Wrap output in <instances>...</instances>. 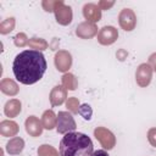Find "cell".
<instances>
[{"label":"cell","instance_id":"6da1fadb","mask_svg":"<svg viewBox=\"0 0 156 156\" xmlns=\"http://www.w3.org/2000/svg\"><path fill=\"white\" fill-rule=\"evenodd\" d=\"M12 71L20 83L30 85L43 78L46 71V60L38 50H24L15 57Z\"/></svg>","mask_w":156,"mask_h":156},{"label":"cell","instance_id":"7a4b0ae2","mask_svg":"<svg viewBox=\"0 0 156 156\" xmlns=\"http://www.w3.org/2000/svg\"><path fill=\"white\" fill-rule=\"evenodd\" d=\"M93 152V141L84 133L69 132L60 141V156H91Z\"/></svg>","mask_w":156,"mask_h":156},{"label":"cell","instance_id":"3957f363","mask_svg":"<svg viewBox=\"0 0 156 156\" xmlns=\"http://www.w3.org/2000/svg\"><path fill=\"white\" fill-rule=\"evenodd\" d=\"M77 128L76 121L72 117V115L67 111H61L57 115V124L56 130L60 134H67L69 132H73Z\"/></svg>","mask_w":156,"mask_h":156},{"label":"cell","instance_id":"277c9868","mask_svg":"<svg viewBox=\"0 0 156 156\" xmlns=\"http://www.w3.org/2000/svg\"><path fill=\"white\" fill-rule=\"evenodd\" d=\"M52 12L55 13L57 23H60L62 26H67L72 22V18H73L72 9L69 6H67L63 1H61V0L55 1V6H54Z\"/></svg>","mask_w":156,"mask_h":156},{"label":"cell","instance_id":"5b68a950","mask_svg":"<svg viewBox=\"0 0 156 156\" xmlns=\"http://www.w3.org/2000/svg\"><path fill=\"white\" fill-rule=\"evenodd\" d=\"M118 23L122 29L126 32H130L135 28L136 24V16L133 10L130 9H123L118 15Z\"/></svg>","mask_w":156,"mask_h":156},{"label":"cell","instance_id":"8992f818","mask_svg":"<svg viewBox=\"0 0 156 156\" xmlns=\"http://www.w3.org/2000/svg\"><path fill=\"white\" fill-rule=\"evenodd\" d=\"M94 135L100 141V144L107 150H111L116 144V139H115L113 133L111 130L104 128V127H98L94 130Z\"/></svg>","mask_w":156,"mask_h":156},{"label":"cell","instance_id":"52a82bcc","mask_svg":"<svg viewBox=\"0 0 156 156\" xmlns=\"http://www.w3.org/2000/svg\"><path fill=\"white\" fill-rule=\"evenodd\" d=\"M152 67L149 63H141L139 65V67L136 68L135 72V80L138 83V85L140 87H147L151 82L152 78Z\"/></svg>","mask_w":156,"mask_h":156},{"label":"cell","instance_id":"ba28073f","mask_svg":"<svg viewBox=\"0 0 156 156\" xmlns=\"http://www.w3.org/2000/svg\"><path fill=\"white\" fill-rule=\"evenodd\" d=\"M117 38H118V32L112 26H105L98 33V41L101 45H111L117 40Z\"/></svg>","mask_w":156,"mask_h":156},{"label":"cell","instance_id":"9c48e42d","mask_svg":"<svg viewBox=\"0 0 156 156\" xmlns=\"http://www.w3.org/2000/svg\"><path fill=\"white\" fill-rule=\"evenodd\" d=\"M55 66L60 72H67L72 66V56L68 51L60 50L55 55Z\"/></svg>","mask_w":156,"mask_h":156},{"label":"cell","instance_id":"30bf717a","mask_svg":"<svg viewBox=\"0 0 156 156\" xmlns=\"http://www.w3.org/2000/svg\"><path fill=\"white\" fill-rule=\"evenodd\" d=\"M83 16L87 20V22L96 23L101 20V9L96 4H85L83 6Z\"/></svg>","mask_w":156,"mask_h":156},{"label":"cell","instance_id":"8fae6325","mask_svg":"<svg viewBox=\"0 0 156 156\" xmlns=\"http://www.w3.org/2000/svg\"><path fill=\"white\" fill-rule=\"evenodd\" d=\"M76 34L82 39H89V38H93L95 34H98V27L95 23L85 21L78 24Z\"/></svg>","mask_w":156,"mask_h":156},{"label":"cell","instance_id":"7c38bea8","mask_svg":"<svg viewBox=\"0 0 156 156\" xmlns=\"http://www.w3.org/2000/svg\"><path fill=\"white\" fill-rule=\"evenodd\" d=\"M43 124L41 122L35 117V116H29L26 119V132L30 135V136H39L43 132Z\"/></svg>","mask_w":156,"mask_h":156},{"label":"cell","instance_id":"4fadbf2b","mask_svg":"<svg viewBox=\"0 0 156 156\" xmlns=\"http://www.w3.org/2000/svg\"><path fill=\"white\" fill-rule=\"evenodd\" d=\"M66 98H67V91L62 85H56L52 88V90L50 93V102L52 106L61 105Z\"/></svg>","mask_w":156,"mask_h":156},{"label":"cell","instance_id":"5bb4252c","mask_svg":"<svg viewBox=\"0 0 156 156\" xmlns=\"http://www.w3.org/2000/svg\"><path fill=\"white\" fill-rule=\"evenodd\" d=\"M18 132V126L13 121H2L0 123V133L4 136H13Z\"/></svg>","mask_w":156,"mask_h":156},{"label":"cell","instance_id":"9a60e30c","mask_svg":"<svg viewBox=\"0 0 156 156\" xmlns=\"http://www.w3.org/2000/svg\"><path fill=\"white\" fill-rule=\"evenodd\" d=\"M23 147H24V141H23V139L20 138V136L12 138V139L7 143V145H6V150H7V152H9L10 155H17V154L22 152Z\"/></svg>","mask_w":156,"mask_h":156},{"label":"cell","instance_id":"2e32d148","mask_svg":"<svg viewBox=\"0 0 156 156\" xmlns=\"http://www.w3.org/2000/svg\"><path fill=\"white\" fill-rule=\"evenodd\" d=\"M41 124L45 129H52L57 124V116L54 113L52 110H48L41 116Z\"/></svg>","mask_w":156,"mask_h":156},{"label":"cell","instance_id":"e0dca14e","mask_svg":"<svg viewBox=\"0 0 156 156\" xmlns=\"http://www.w3.org/2000/svg\"><path fill=\"white\" fill-rule=\"evenodd\" d=\"M0 88H1V91L6 95H16L18 93V87L17 84L12 80V79H9V78H4L0 83Z\"/></svg>","mask_w":156,"mask_h":156},{"label":"cell","instance_id":"ac0fdd59","mask_svg":"<svg viewBox=\"0 0 156 156\" xmlns=\"http://www.w3.org/2000/svg\"><path fill=\"white\" fill-rule=\"evenodd\" d=\"M4 112L7 117H16L20 112H21V102L16 99H12L10 101L6 102Z\"/></svg>","mask_w":156,"mask_h":156},{"label":"cell","instance_id":"d6986e66","mask_svg":"<svg viewBox=\"0 0 156 156\" xmlns=\"http://www.w3.org/2000/svg\"><path fill=\"white\" fill-rule=\"evenodd\" d=\"M77 85H78V82L76 79V77L71 73H66L62 76V87L65 89H68V90H76L77 89Z\"/></svg>","mask_w":156,"mask_h":156},{"label":"cell","instance_id":"ffe728a7","mask_svg":"<svg viewBox=\"0 0 156 156\" xmlns=\"http://www.w3.org/2000/svg\"><path fill=\"white\" fill-rule=\"evenodd\" d=\"M15 18L13 17H9L6 20H4L1 23H0V33L1 34H7L10 33L13 28H15Z\"/></svg>","mask_w":156,"mask_h":156},{"label":"cell","instance_id":"44dd1931","mask_svg":"<svg viewBox=\"0 0 156 156\" xmlns=\"http://www.w3.org/2000/svg\"><path fill=\"white\" fill-rule=\"evenodd\" d=\"M28 45L32 49H38V51L39 50H45L49 46V44L44 39H41V38H32V39H29Z\"/></svg>","mask_w":156,"mask_h":156},{"label":"cell","instance_id":"7402d4cb","mask_svg":"<svg viewBox=\"0 0 156 156\" xmlns=\"http://www.w3.org/2000/svg\"><path fill=\"white\" fill-rule=\"evenodd\" d=\"M39 156H58V152L51 145H41L38 149Z\"/></svg>","mask_w":156,"mask_h":156},{"label":"cell","instance_id":"603a6c76","mask_svg":"<svg viewBox=\"0 0 156 156\" xmlns=\"http://www.w3.org/2000/svg\"><path fill=\"white\" fill-rule=\"evenodd\" d=\"M66 106L72 113H78L79 111V101L77 98H69L66 102Z\"/></svg>","mask_w":156,"mask_h":156},{"label":"cell","instance_id":"cb8c5ba5","mask_svg":"<svg viewBox=\"0 0 156 156\" xmlns=\"http://www.w3.org/2000/svg\"><path fill=\"white\" fill-rule=\"evenodd\" d=\"M13 40H15V44H16V46H20V48H22V46H24V45H27L28 44V38H27V35L24 34V33H18L15 38H13Z\"/></svg>","mask_w":156,"mask_h":156},{"label":"cell","instance_id":"d4e9b609","mask_svg":"<svg viewBox=\"0 0 156 156\" xmlns=\"http://www.w3.org/2000/svg\"><path fill=\"white\" fill-rule=\"evenodd\" d=\"M78 113H79V115H82V116L84 117V119H90L93 111H91V107H90L89 105L84 104V105H82V106L79 107V111H78Z\"/></svg>","mask_w":156,"mask_h":156},{"label":"cell","instance_id":"484cf974","mask_svg":"<svg viewBox=\"0 0 156 156\" xmlns=\"http://www.w3.org/2000/svg\"><path fill=\"white\" fill-rule=\"evenodd\" d=\"M147 139H149V143L154 147H156V128L149 129V132H147Z\"/></svg>","mask_w":156,"mask_h":156},{"label":"cell","instance_id":"4316f807","mask_svg":"<svg viewBox=\"0 0 156 156\" xmlns=\"http://www.w3.org/2000/svg\"><path fill=\"white\" fill-rule=\"evenodd\" d=\"M113 5H115V1H104V0H101V1L98 2V6H99L101 10H108V9L112 7Z\"/></svg>","mask_w":156,"mask_h":156},{"label":"cell","instance_id":"83f0119b","mask_svg":"<svg viewBox=\"0 0 156 156\" xmlns=\"http://www.w3.org/2000/svg\"><path fill=\"white\" fill-rule=\"evenodd\" d=\"M43 7L45 9V11H48V12H51V11H54V6H55V1H43Z\"/></svg>","mask_w":156,"mask_h":156},{"label":"cell","instance_id":"f1b7e54d","mask_svg":"<svg viewBox=\"0 0 156 156\" xmlns=\"http://www.w3.org/2000/svg\"><path fill=\"white\" fill-rule=\"evenodd\" d=\"M149 65L152 67V69L156 72V52L151 54L150 57H149Z\"/></svg>","mask_w":156,"mask_h":156},{"label":"cell","instance_id":"f546056e","mask_svg":"<svg viewBox=\"0 0 156 156\" xmlns=\"http://www.w3.org/2000/svg\"><path fill=\"white\" fill-rule=\"evenodd\" d=\"M116 55H117V57H118L121 61H123V60L127 57V55H128V54H127L123 49H121V50H118V51H117V54H116Z\"/></svg>","mask_w":156,"mask_h":156},{"label":"cell","instance_id":"4dcf8cb0","mask_svg":"<svg viewBox=\"0 0 156 156\" xmlns=\"http://www.w3.org/2000/svg\"><path fill=\"white\" fill-rule=\"evenodd\" d=\"M91 156H110V155H108L105 150H96V151L93 152Z\"/></svg>","mask_w":156,"mask_h":156}]
</instances>
